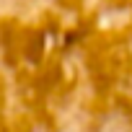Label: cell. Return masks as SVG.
I'll return each instance as SVG.
<instances>
[]
</instances>
